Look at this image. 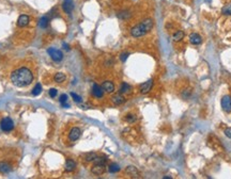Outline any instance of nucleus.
<instances>
[{"label":"nucleus","mask_w":231,"mask_h":179,"mask_svg":"<svg viewBox=\"0 0 231 179\" xmlns=\"http://www.w3.org/2000/svg\"><path fill=\"white\" fill-rule=\"evenodd\" d=\"M33 74L27 67H21L17 68L11 74V81L13 84L18 88H25L28 86L33 81Z\"/></svg>","instance_id":"1"},{"label":"nucleus","mask_w":231,"mask_h":179,"mask_svg":"<svg viewBox=\"0 0 231 179\" xmlns=\"http://www.w3.org/2000/svg\"><path fill=\"white\" fill-rule=\"evenodd\" d=\"M153 26H154V22H153V19L152 18L143 19L142 21L139 22L138 25L134 26L133 28L131 29L132 36H134V37L143 36V35H145L148 32H150V31L152 30Z\"/></svg>","instance_id":"2"},{"label":"nucleus","mask_w":231,"mask_h":179,"mask_svg":"<svg viewBox=\"0 0 231 179\" xmlns=\"http://www.w3.org/2000/svg\"><path fill=\"white\" fill-rule=\"evenodd\" d=\"M0 128L4 132H10L14 129V123L10 117H4L0 122Z\"/></svg>","instance_id":"3"},{"label":"nucleus","mask_w":231,"mask_h":179,"mask_svg":"<svg viewBox=\"0 0 231 179\" xmlns=\"http://www.w3.org/2000/svg\"><path fill=\"white\" fill-rule=\"evenodd\" d=\"M47 52H48V55H50L51 59L56 62H60L62 59H63V53H62L60 50H58V49L49 48L48 50H47Z\"/></svg>","instance_id":"4"},{"label":"nucleus","mask_w":231,"mask_h":179,"mask_svg":"<svg viewBox=\"0 0 231 179\" xmlns=\"http://www.w3.org/2000/svg\"><path fill=\"white\" fill-rule=\"evenodd\" d=\"M221 108L225 112L227 113H230L231 112V96L230 95H225L223 98H221Z\"/></svg>","instance_id":"5"},{"label":"nucleus","mask_w":231,"mask_h":179,"mask_svg":"<svg viewBox=\"0 0 231 179\" xmlns=\"http://www.w3.org/2000/svg\"><path fill=\"white\" fill-rule=\"evenodd\" d=\"M80 135H82V130H80V128H78V127H73L69 132V139L72 142L77 141L78 139L80 138Z\"/></svg>","instance_id":"6"},{"label":"nucleus","mask_w":231,"mask_h":179,"mask_svg":"<svg viewBox=\"0 0 231 179\" xmlns=\"http://www.w3.org/2000/svg\"><path fill=\"white\" fill-rule=\"evenodd\" d=\"M105 171H106V164H94L91 169V173L96 176L103 175Z\"/></svg>","instance_id":"7"},{"label":"nucleus","mask_w":231,"mask_h":179,"mask_svg":"<svg viewBox=\"0 0 231 179\" xmlns=\"http://www.w3.org/2000/svg\"><path fill=\"white\" fill-rule=\"evenodd\" d=\"M152 86H153V80L150 79V80H148V81L143 82V83L141 84L140 88H139V91H140L141 94H147V93H149V92L151 91Z\"/></svg>","instance_id":"8"},{"label":"nucleus","mask_w":231,"mask_h":179,"mask_svg":"<svg viewBox=\"0 0 231 179\" xmlns=\"http://www.w3.org/2000/svg\"><path fill=\"white\" fill-rule=\"evenodd\" d=\"M62 9L66 14H71L74 10V2L73 0H64L62 3Z\"/></svg>","instance_id":"9"},{"label":"nucleus","mask_w":231,"mask_h":179,"mask_svg":"<svg viewBox=\"0 0 231 179\" xmlns=\"http://www.w3.org/2000/svg\"><path fill=\"white\" fill-rule=\"evenodd\" d=\"M102 89L104 90V92H106V93L108 94H111L115 92V84H114V82L111 81H104L102 84Z\"/></svg>","instance_id":"10"},{"label":"nucleus","mask_w":231,"mask_h":179,"mask_svg":"<svg viewBox=\"0 0 231 179\" xmlns=\"http://www.w3.org/2000/svg\"><path fill=\"white\" fill-rule=\"evenodd\" d=\"M125 173H126L127 175H129V177H132V178L140 177V174H139L138 169H136L135 166H127L126 169H125Z\"/></svg>","instance_id":"11"},{"label":"nucleus","mask_w":231,"mask_h":179,"mask_svg":"<svg viewBox=\"0 0 231 179\" xmlns=\"http://www.w3.org/2000/svg\"><path fill=\"white\" fill-rule=\"evenodd\" d=\"M92 94L94 97L96 98H102L103 95H104V90L102 89V86H100L98 84L94 83L93 88H92Z\"/></svg>","instance_id":"12"},{"label":"nucleus","mask_w":231,"mask_h":179,"mask_svg":"<svg viewBox=\"0 0 231 179\" xmlns=\"http://www.w3.org/2000/svg\"><path fill=\"white\" fill-rule=\"evenodd\" d=\"M29 21H30V18H29L28 15H21L17 19V26L24 28V27L28 26Z\"/></svg>","instance_id":"13"},{"label":"nucleus","mask_w":231,"mask_h":179,"mask_svg":"<svg viewBox=\"0 0 231 179\" xmlns=\"http://www.w3.org/2000/svg\"><path fill=\"white\" fill-rule=\"evenodd\" d=\"M189 42L193 45H200L202 43V37L198 33H192L189 36Z\"/></svg>","instance_id":"14"},{"label":"nucleus","mask_w":231,"mask_h":179,"mask_svg":"<svg viewBox=\"0 0 231 179\" xmlns=\"http://www.w3.org/2000/svg\"><path fill=\"white\" fill-rule=\"evenodd\" d=\"M76 169V163L75 161H73L72 159H68L66 162V165H64V169H66V172H68V173H71V172L75 171Z\"/></svg>","instance_id":"15"},{"label":"nucleus","mask_w":231,"mask_h":179,"mask_svg":"<svg viewBox=\"0 0 231 179\" xmlns=\"http://www.w3.org/2000/svg\"><path fill=\"white\" fill-rule=\"evenodd\" d=\"M111 101L114 102L115 105H122L123 102L125 101V98L123 97V95L121 93L119 94H116V95H114L113 97H111Z\"/></svg>","instance_id":"16"},{"label":"nucleus","mask_w":231,"mask_h":179,"mask_svg":"<svg viewBox=\"0 0 231 179\" xmlns=\"http://www.w3.org/2000/svg\"><path fill=\"white\" fill-rule=\"evenodd\" d=\"M12 171V166L6 162H0V173L6 174Z\"/></svg>","instance_id":"17"},{"label":"nucleus","mask_w":231,"mask_h":179,"mask_svg":"<svg viewBox=\"0 0 231 179\" xmlns=\"http://www.w3.org/2000/svg\"><path fill=\"white\" fill-rule=\"evenodd\" d=\"M131 90H132V88L129 83H126V82H122L119 92H120L121 94H129V92H131Z\"/></svg>","instance_id":"18"},{"label":"nucleus","mask_w":231,"mask_h":179,"mask_svg":"<svg viewBox=\"0 0 231 179\" xmlns=\"http://www.w3.org/2000/svg\"><path fill=\"white\" fill-rule=\"evenodd\" d=\"M184 36H185L184 31H182V30H178V31H177V32L173 34V36H172V39H173V41H174V42H180V41H182V40L184 39Z\"/></svg>","instance_id":"19"},{"label":"nucleus","mask_w":231,"mask_h":179,"mask_svg":"<svg viewBox=\"0 0 231 179\" xmlns=\"http://www.w3.org/2000/svg\"><path fill=\"white\" fill-rule=\"evenodd\" d=\"M66 79V74L63 73H57L55 75V77H54V80H55V82H57V83H62V82H64Z\"/></svg>","instance_id":"20"},{"label":"nucleus","mask_w":231,"mask_h":179,"mask_svg":"<svg viewBox=\"0 0 231 179\" xmlns=\"http://www.w3.org/2000/svg\"><path fill=\"white\" fill-rule=\"evenodd\" d=\"M96 157H98V155H96L95 153H88L84 156V159H85V161H87V162H92Z\"/></svg>","instance_id":"21"},{"label":"nucleus","mask_w":231,"mask_h":179,"mask_svg":"<svg viewBox=\"0 0 231 179\" xmlns=\"http://www.w3.org/2000/svg\"><path fill=\"white\" fill-rule=\"evenodd\" d=\"M49 24V18L48 16H43L41 19H40V27L41 28H47V26H48Z\"/></svg>","instance_id":"22"},{"label":"nucleus","mask_w":231,"mask_h":179,"mask_svg":"<svg viewBox=\"0 0 231 179\" xmlns=\"http://www.w3.org/2000/svg\"><path fill=\"white\" fill-rule=\"evenodd\" d=\"M94 164H106L107 162V158L106 157H96L93 160Z\"/></svg>","instance_id":"23"},{"label":"nucleus","mask_w":231,"mask_h":179,"mask_svg":"<svg viewBox=\"0 0 231 179\" xmlns=\"http://www.w3.org/2000/svg\"><path fill=\"white\" fill-rule=\"evenodd\" d=\"M108 171L113 174L118 173V172L120 171V167H119V165L117 164V163H111V164H109V166H108Z\"/></svg>","instance_id":"24"},{"label":"nucleus","mask_w":231,"mask_h":179,"mask_svg":"<svg viewBox=\"0 0 231 179\" xmlns=\"http://www.w3.org/2000/svg\"><path fill=\"white\" fill-rule=\"evenodd\" d=\"M136 120H137L136 115H134V114H132V113L126 114V115H125V120H126L127 123H129V124H133V123H135Z\"/></svg>","instance_id":"25"},{"label":"nucleus","mask_w":231,"mask_h":179,"mask_svg":"<svg viewBox=\"0 0 231 179\" xmlns=\"http://www.w3.org/2000/svg\"><path fill=\"white\" fill-rule=\"evenodd\" d=\"M41 92H42V86L40 83H38L32 90V95L33 96H38V95H40V94H41Z\"/></svg>","instance_id":"26"},{"label":"nucleus","mask_w":231,"mask_h":179,"mask_svg":"<svg viewBox=\"0 0 231 179\" xmlns=\"http://www.w3.org/2000/svg\"><path fill=\"white\" fill-rule=\"evenodd\" d=\"M221 13H223L224 15H231V3L226 4V6L221 9Z\"/></svg>","instance_id":"27"},{"label":"nucleus","mask_w":231,"mask_h":179,"mask_svg":"<svg viewBox=\"0 0 231 179\" xmlns=\"http://www.w3.org/2000/svg\"><path fill=\"white\" fill-rule=\"evenodd\" d=\"M118 16L122 19H125V18H129V17L131 16V14H129V11H122V12L119 13Z\"/></svg>","instance_id":"28"},{"label":"nucleus","mask_w":231,"mask_h":179,"mask_svg":"<svg viewBox=\"0 0 231 179\" xmlns=\"http://www.w3.org/2000/svg\"><path fill=\"white\" fill-rule=\"evenodd\" d=\"M71 96L73 97L74 101H76V102H82V97H80V96H78L77 94H75L74 92H72V93H71Z\"/></svg>","instance_id":"29"},{"label":"nucleus","mask_w":231,"mask_h":179,"mask_svg":"<svg viewBox=\"0 0 231 179\" xmlns=\"http://www.w3.org/2000/svg\"><path fill=\"white\" fill-rule=\"evenodd\" d=\"M58 94V91L56 89H50L49 90V96H50L51 98H55L56 96H57Z\"/></svg>","instance_id":"30"},{"label":"nucleus","mask_w":231,"mask_h":179,"mask_svg":"<svg viewBox=\"0 0 231 179\" xmlns=\"http://www.w3.org/2000/svg\"><path fill=\"white\" fill-rule=\"evenodd\" d=\"M66 100H68V95H66V94H62L59 98V101L61 102V104H66Z\"/></svg>","instance_id":"31"},{"label":"nucleus","mask_w":231,"mask_h":179,"mask_svg":"<svg viewBox=\"0 0 231 179\" xmlns=\"http://www.w3.org/2000/svg\"><path fill=\"white\" fill-rule=\"evenodd\" d=\"M129 55V52H123V53H121L120 55V60L122 62H125L126 61V59H127V57Z\"/></svg>","instance_id":"32"},{"label":"nucleus","mask_w":231,"mask_h":179,"mask_svg":"<svg viewBox=\"0 0 231 179\" xmlns=\"http://www.w3.org/2000/svg\"><path fill=\"white\" fill-rule=\"evenodd\" d=\"M225 134H226V136H228L229 139H231V129L230 128L226 129V130H225Z\"/></svg>","instance_id":"33"},{"label":"nucleus","mask_w":231,"mask_h":179,"mask_svg":"<svg viewBox=\"0 0 231 179\" xmlns=\"http://www.w3.org/2000/svg\"><path fill=\"white\" fill-rule=\"evenodd\" d=\"M62 107H64V108H69V105L68 104H62Z\"/></svg>","instance_id":"34"},{"label":"nucleus","mask_w":231,"mask_h":179,"mask_svg":"<svg viewBox=\"0 0 231 179\" xmlns=\"http://www.w3.org/2000/svg\"><path fill=\"white\" fill-rule=\"evenodd\" d=\"M164 179H172V178L169 177V176H165V177H164Z\"/></svg>","instance_id":"35"},{"label":"nucleus","mask_w":231,"mask_h":179,"mask_svg":"<svg viewBox=\"0 0 231 179\" xmlns=\"http://www.w3.org/2000/svg\"><path fill=\"white\" fill-rule=\"evenodd\" d=\"M205 1H207V2H211L212 0H205Z\"/></svg>","instance_id":"36"}]
</instances>
